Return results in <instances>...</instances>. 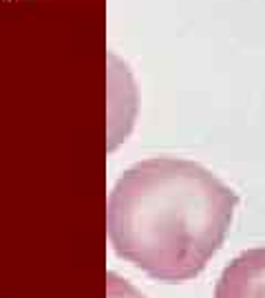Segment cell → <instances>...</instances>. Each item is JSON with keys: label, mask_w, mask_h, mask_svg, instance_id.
I'll use <instances>...</instances> for the list:
<instances>
[{"label": "cell", "mask_w": 265, "mask_h": 298, "mask_svg": "<svg viewBox=\"0 0 265 298\" xmlns=\"http://www.w3.org/2000/svg\"><path fill=\"white\" fill-rule=\"evenodd\" d=\"M238 197L188 159L157 157L128 168L108 197L115 254L153 280L184 283L219 252Z\"/></svg>", "instance_id": "cell-1"}, {"label": "cell", "mask_w": 265, "mask_h": 298, "mask_svg": "<svg viewBox=\"0 0 265 298\" xmlns=\"http://www.w3.org/2000/svg\"><path fill=\"white\" fill-rule=\"evenodd\" d=\"M214 298H265V248L238 254L221 272Z\"/></svg>", "instance_id": "cell-2"}]
</instances>
